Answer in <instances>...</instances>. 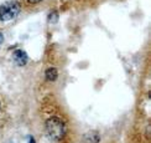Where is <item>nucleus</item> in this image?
<instances>
[{"mask_svg":"<svg viewBox=\"0 0 151 143\" xmlns=\"http://www.w3.org/2000/svg\"><path fill=\"white\" fill-rule=\"evenodd\" d=\"M27 1H29L30 4H37V3H40L41 0H27Z\"/></svg>","mask_w":151,"mask_h":143,"instance_id":"6","label":"nucleus"},{"mask_svg":"<svg viewBox=\"0 0 151 143\" xmlns=\"http://www.w3.org/2000/svg\"><path fill=\"white\" fill-rule=\"evenodd\" d=\"M30 143H36V142H35V139L32 138V137H31V138H30Z\"/></svg>","mask_w":151,"mask_h":143,"instance_id":"8","label":"nucleus"},{"mask_svg":"<svg viewBox=\"0 0 151 143\" xmlns=\"http://www.w3.org/2000/svg\"><path fill=\"white\" fill-rule=\"evenodd\" d=\"M45 76H46V80L47 81H51V82H53V81L57 80L58 72H57V70H56L55 67H51V68H47V70H46Z\"/></svg>","mask_w":151,"mask_h":143,"instance_id":"4","label":"nucleus"},{"mask_svg":"<svg viewBox=\"0 0 151 143\" xmlns=\"http://www.w3.org/2000/svg\"><path fill=\"white\" fill-rule=\"evenodd\" d=\"M4 41V36H3V34L1 33H0V44H1Z\"/></svg>","mask_w":151,"mask_h":143,"instance_id":"7","label":"nucleus"},{"mask_svg":"<svg viewBox=\"0 0 151 143\" xmlns=\"http://www.w3.org/2000/svg\"><path fill=\"white\" fill-rule=\"evenodd\" d=\"M46 131L47 134L53 141H60L66 134V124L58 117H51L46 121Z\"/></svg>","mask_w":151,"mask_h":143,"instance_id":"1","label":"nucleus"},{"mask_svg":"<svg viewBox=\"0 0 151 143\" xmlns=\"http://www.w3.org/2000/svg\"><path fill=\"white\" fill-rule=\"evenodd\" d=\"M20 4L17 1H6L0 5V21H10L19 12H20Z\"/></svg>","mask_w":151,"mask_h":143,"instance_id":"2","label":"nucleus"},{"mask_svg":"<svg viewBox=\"0 0 151 143\" xmlns=\"http://www.w3.org/2000/svg\"><path fill=\"white\" fill-rule=\"evenodd\" d=\"M84 141H86V143H98L100 141V138H99L98 133L89 132V133H87L84 136Z\"/></svg>","mask_w":151,"mask_h":143,"instance_id":"5","label":"nucleus"},{"mask_svg":"<svg viewBox=\"0 0 151 143\" xmlns=\"http://www.w3.org/2000/svg\"><path fill=\"white\" fill-rule=\"evenodd\" d=\"M27 60H29L27 54L22 51V50H16L14 52V61L17 66H25L27 64Z\"/></svg>","mask_w":151,"mask_h":143,"instance_id":"3","label":"nucleus"}]
</instances>
